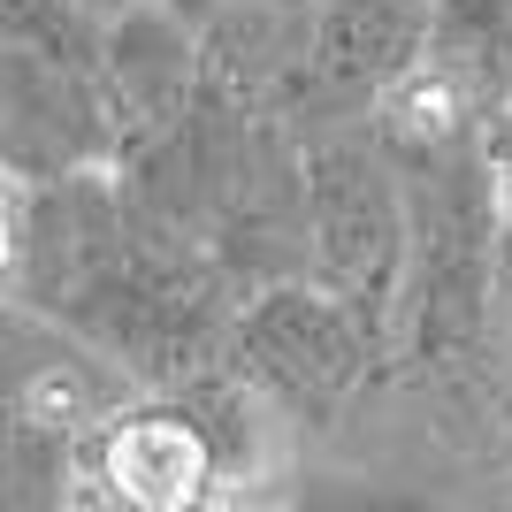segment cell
<instances>
[{"instance_id": "6da1fadb", "label": "cell", "mask_w": 512, "mask_h": 512, "mask_svg": "<svg viewBox=\"0 0 512 512\" xmlns=\"http://www.w3.org/2000/svg\"><path fill=\"white\" fill-rule=\"evenodd\" d=\"M375 352H383V321H367L321 276H283V283L245 291L222 367L268 413L321 428V421H337L344 398L367 383Z\"/></svg>"}, {"instance_id": "7a4b0ae2", "label": "cell", "mask_w": 512, "mask_h": 512, "mask_svg": "<svg viewBox=\"0 0 512 512\" xmlns=\"http://www.w3.org/2000/svg\"><path fill=\"white\" fill-rule=\"evenodd\" d=\"M306 222H314V276L390 329L413 260V199L406 169L367 123L306 130Z\"/></svg>"}, {"instance_id": "3957f363", "label": "cell", "mask_w": 512, "mask_h": 512, "mask_svg": "<svg viewBox=\"0 0 512 512\" xmlns=\"http://www.w3.org/2000/svg\"><path fill=\"white\" fill-rule=\"evenodd\" d=\"M115 153H123V123L107 107L100 62L0 39V161L23 184L115 169Z\"/></svg>"}, {"instance_id": "277c9868", "label": "cell", "mask_w": 512, "mask_h": 512, "mask_svg": "<svg viewBox=\"0 0 512 512\" xmlns=\"http://www.w3.org/2000/svg\"><path fill=\"white\" fill-rule=\"evenodd\" d=\"M421 46H428V0H314V39H306V62L276 100V115L299 138L367 123L383 107V92L421 62Z\"/></svg>"}, {"instance_id": "5b68a950", "label": "cell", "mask_w": 512, "mask_h": 512, "mask_svg": "<svg viewBox=\"0 0 512 512\" xmlns=\"http://www.w3.org/2000/svg\"><path fill=\"white\" fill-rule=\"evenodd\" d=\"M100 85H107L115 123H123V146L146 138V130H161L169 115H184L199 100V85H207V31L169 16L161 0H130V8H115L100 23Z\"/></svg>"}, {"instance_id": "8992f818", "label": "cell", "mask_w": 512, "mask_h": 512, "mask_svg": "<svg viewBox=\"0 0 512 512\" xmlns=\"http://www.w3.org/2000/svg\"><path fill=\"white\" fill-rule=\"evenodd\" d=\"M428 62H444L459 85L490 107L512 92V0H428Z\"/></svg>"}, {"instance_id": "52a82bcc", "label": "cell", "mask_w": 512, "mask_h": 512, "mask_svg": "<svg viewBox=\"0 0 512 512\" xmlns=\"http://www.w3.org/2000/svg\"><path fill=\"white\" fill-rule=\"evenodd\" d=\"M0 39L54 46V54L100 62V23H92L77 0H0Z\"/></svg>"}, {"instance_id": "ba28073f", "label": "cell", "mask_w": 512, "mask_h": 512, "mask_svg": "<svg viewBox=\"0 0 512 512\" xmlns=\"http://www.w3.org/2000/svg\"><path fill=\"white\" fill-rule=\"evenodd\" d=\"M23 214H31V184L0 161V291H16V268H23Z\"/></svg>"}, {"instance_id": "9c48e42d", "label": "cell", "mask_w": 512, "mask_h": 512, "mask_svg": "<svg viewBox=\"0 0 512 512\" xmlns=\"http://www.w3.org/2000/svg\"><path fill=\"white\" fill-rule=\"evenodd\" d=\"M77 8H85L92 23H107V16H115V8H130V0H77Z\"/></svg>"}]
</instances>
